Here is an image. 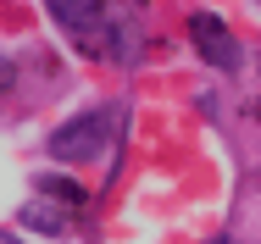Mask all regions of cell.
<instances>
[{"instance_id": "6", "label": "cell", "mask_w": 261, "mask_h": 244, "mask_svg": "<svg viewBox=\"0 0 261 244\" xmlns=\"http://www.w3.org/2000/svg\"><path fill=\"white\" fill-rule=\"evenodd\" d=\"M0 89H11V61H0Z\"/></svg>"}, {"instance_id": "3", "label": "cell", "mask_w": 261, "mask_h": 244, "mask_svg": "<svg viewBox=\"0 0 261 244\" xmlns=\"http://www.w3.org/2000/svg\"><path fill=\"white\" fill-rule=\"evenodd\" d=\"M56 11V22L72 34V39H84L89 50H100V0H45Z\"/></svg>"}, {"instance_id": "7", "label": "cell", "mask_w": 261, "mask_h": 244, "mask_svg": "<svg viewBox=\"0 0 261 244\" xmlns=\"http://www.w3.org/2000/svg\"><path fill=\"white\" fill-rule=\"evenodd\" d=\"M0 244H22V239H17V233H0Z\"/></svg>"}, {"instance_id": "5", "label": "cell", "mask_w": 261, "mask_h": 244, "mask_svg": "<svg viewBox=\"0 0 261 244\" xmlns=\"http://www.w3.org/2000/svg\"><path fill=\"white\" fill-rule=\"evenodd\" d=\"M34 189H39V195H50V200H61V205H84V189H78V183H72V178H39V183H34Z\"/></svg>"}, {"instance_id": "1", "label": "cell", "mask_w": 261, "mask_h": 244, "mask_svg": "<svg viewBox=\"0 0 261 244\" xmlns=\"http://www.w3.org/2000/svg\"><path fill=\"white\" fill-rule=\"evenodd\" d=\"M100 145H106V111H84V117L61 122L45 150H50V161H89Z\"/></svg>"}, {"instance_id": "4", "label": "cell", "mask_w": 261, "mask_h": 244, "mask_svg": "<svg viewBox=\"0 0 261 244\" xmlns=\"http://www.w3.org/2000/svg\"><path fill=\"white\" fill-rule=\"evenodd\" d=\"M67 211H72V205H61V200H50V195L34 189V200L22 205V222L39 228V233H50V239H61V233H67Z\"/></svg>"}, {"instance_id": "2", "label": "cell", "mask_w": 261, "mask_h": 244, "mask_svg": "<svg viewBox=\"0 0 261 244\" xmlns=\"http://www.w3.org/2000/svg\"><path fill=\"white\" fill-rule=\"evenodd\" d=\"M189 39H195V50L206 56L217 72H239V39L228 34V22L217 11H195L189 17Z\"/></svg>"}]
</instances>
